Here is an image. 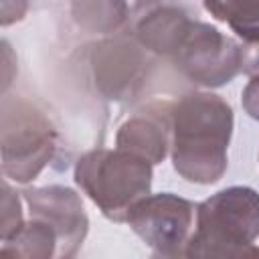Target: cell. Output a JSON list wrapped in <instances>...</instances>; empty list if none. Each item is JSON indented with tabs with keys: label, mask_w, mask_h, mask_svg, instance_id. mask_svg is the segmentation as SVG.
Masks as SVG:
<instances>
[{
	"label": "cell",
	"mask_w": 259,
	"mask_h": 259,
	"mask_svg": "<svg viewBox=\"0 0 259 259\" xmlns=\"http://www.w3.org/2000/svg\"><path fill=\"white\" fill-rule=\"evenodd\" d=\"M174 170L192 184H214L229 166L233 109L214 93H188L170 105Z\"/></svg>",
	"instance_id": "6da1fadb"
},
{
	"label": "cell",
	"mask_w": 259,
	"mask_h": 259,
	"mask_svg": "<svg viewBox=\"0 0 259 259\" xmlns=\"http://www.w3.org/2000/svg\"><path fill=\"white\" fill-rule=\"evenodd\" d=\"M257 237L259 192L231 186L196 204V229L184 257H259Z\"/></svg>",
	"instance_id": "7a4b0ae2"
},
{
	"label": "cell",
	"mask_w": 259,
	"mask_h": 259,
	"mask_svg": "<svg viewBox=\"0 0 259 259\" xmlns=\"http://www.w3.org/2000/svg\"><path fill=\"white\" fill-rule=\"evenodd\" d=\"M152 166L121 148L93 150L79 158L75 182L109 221L125 223L132 206L150 194Z\"/></svg>",
	"instance_id": "3957f363"
},
{
	"label": "cell",
	"mask_w": 259,
	"mask_h": 259,
	"mask_svg": "<svg viewBox=\"0 0 259 259\" xmlns=\"http://www.w3.org/2000/svg\"><path fill=\"white\" fill-rule=\"evenodd\" d=\"M57 148L53 123L24 99L2 101V172L14 182H30L51 162Z\"/></svg>",
	"instance_id": "277c9868"
},
{
	"label": "cell",
	"mask_w": 259,
	"mask_h": 259,
	"mask_svg": "<svg viewBox=\"0 0 259 259\" xmlns=\"http://www.w3.org/2000/svg\"><path fill=\"white\" fill-rule=\"evenodd\" d=\"M196 204L172 194H148L138 200L125 223L160 257H184L194 227Z\"/></svg>",
	"instance_id": "5b68a950"
},
{
	"label": "cell",
	"mask_w": 259,
	"mask_h": 259,
	"mask_svg": "<svg viewBox=\"0 0 259 259\" xmlns=\"http://www.w3.org/2000/svg\"><path fill=\"white\" fill-rule=\"evenodd\" d=\"M174 61L190 81L202 87H221L241 73V45L214 26L192 20Z\"/></svg>",
	"instance_id": "8992f818"
},
{
	"label": "cell",
	"mask_w": 259,
	"mask_h": 259,
	"mask_svg": "<svg viewBox=\"0 0 259 259\" xmlns=\"http://www.w3.org/2000/svg\"><path fill=\"white\" fill-rule=\"evenodd\" d=\"M22 194L30 208V217L47 221L57 231V257L67 259L77 255L89 229V219L79 194L67 186L26 188Z\"/></svg>",
	"instance_id": "52a82bcc"
},
{
	"label": "cell",
	"mask_w": 259,
	"mask_h": 259,
	"mask_svg": "<svg viewBox=\"0 0 259 259\" xmlns=\"http://www.w3.org/2000/svg\"><path fill=\"white\" fill-rule=\"evenodd\" d=\"M170 138V105H150L119 125L115 144L150 164H160L168 154Z\"/></svg>",
	"instance_id": "ba28073f"
},
{
	"label": "cell",
	"mask_w": 259,
	"mask_h": 259,
	"mask_svg": "<svg viewBox=\"0 0 259 259\" xmlns=\"http://www.w3.org/2000/svg\"><path fill=\"white\" fill-rule=\"evenodd\" d=\"M142 55L127 42L107 40L93 55V71L99 89L107 99H123L142 71Z\"/></svg>",
	"instance_id": "9c48e42d"
},
{
	"label": "cell",
	"mask_w": 259,
	"mask_h": 259,
	"mask_svg": "<svg viewBox=\"0 0 259 259\" xmlns=\"http://www.w3.org/2000/svg\"><path fill=\"white\" fill-rule=\"evenodd\" d=\"M192 20L180 8L164 6L152 10L136 26V36L142 47L150 49L156 55H170L178 51L184 36L190 30Z\"/></svg>",
	"instance_id": "30bf717a"
},
{
	"label": "cell",
	"mask_w": 259,
	"mask_h": 259,
	"mask_svg": "<svg viewBox=\"0 0 259 259\" xmlns=\"http://www.w3.org/2000/svg\"><path fill=\"white\" fill-rule=\"evenodd\" d=\"M57 231L47 221L30 217V221H24V225L8 241H2L0 255L18 259H49L57 257Z\"/></svg>",
	"instance_id": "8fae6325"
},
{
	"label": "cell",
	"mask_w": 259,
	"mask_h": 259,
	"mask_svg": "<svg viewBox=\"0 0 259 259\" xmlns=\"http://www.w3.org/2000/svg\"><path fill=\"white\" fill-rule=\"evenodd\" d=\"M75 22L87 32H115L127 20V0H73Z\"/></svg>",
	"instance_id": "7c38bea8"
},
{
	"label": "cell",
	"mask_w": 259,
	"mask_h": 259,
	"mask_svg": "<svg viewBox=\"0 0 259 259\" xmlns=\"http://www.w3.org/2000/svg\"><path fill=\"white\" fill-rule=\"evenodd\" d=\"M217 20L231 26L243 40H259V0H202Z\"/></svg>",
	"instance_id": "4fadbf2b"
},
{
	"label": "cell",
	"mask_w": 259,
	"mask_h": 259,
	"mask_svg": "<svg viewBox=\"0 0 259 259\" xmlns=\"http://www.w3.org/2000/svg\"><path fill=\"white\" fill-rule=\"evenodd\" d=\"M22 225L24 221H22L18 192H14L6 182H2V225H0L2 241H8Z\"/></svg>",
	"instance_id": "5bb4252c"
},
{
	"label": "cell",
	"mask_w": 259,
	"mask_h": 259,
	"mask_svg": "<svg viewBox=\"0 0 259 259\" xmlns=\"http://www.w3.org/2000/svg\"><path fill=\"white\" fill-rule=\"evenodd\" d=\"M241 71L251 79L259 77V40H245L241 45Z\"/></svg>",
	"instance_id": "9a60e30c"
},
{
	"label": "cell",
	"mask_w": 259,
	"mask_h": 259,
	"mask_svg": "<svg viewBox=\"0 0 259 259\" xmlns=\"http://www.w3.org/2000/svg\"><path fill=\"white\" fill-rule=\"evenodd\" d=\"M241 103H243V109L249 113V117L259 121V77L247 83V87L243 89Z\"/></svg>",
	"instance_id": "2e32d148"
},
{
	"label": "cell",
	"mask_w": 259,
	"mask_h": 259,
	"mask_svg": "<svg viewBox=\"0 0 259 259\" xmlns=\"http://www.w3.org/2000/svg\"><path fill=\"white\" fill-rule=\"evenodd\" d=\"M28 2L26 0H2V26H8L16 20H22L26 14Z\"/></svg>",
	"instance_id": "e0dca14e"
},
{
	"label": "cell",
	"mask_w": 259,
	"mask_h": 259,
	"mask_svg": "<svg viewBox=\"0 0 259 259\" xmlns=\"http://www.w3.org/2000/svg\"><path fill=\"white\" fill-rule=\"evenodd\" d=\"M2 49H4V81H2V91H6L8 85H10V81H12V77H10V73H8V71L12 69V63H10L12 53H10V47H8L6 40L2 42Z\"/></svg>",
	"instance_id": "ac0fdd59"
}]
</instances>
